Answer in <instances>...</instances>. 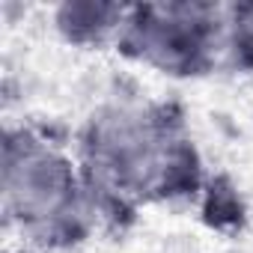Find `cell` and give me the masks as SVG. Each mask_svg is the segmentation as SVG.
I'll return each mask as SVG.
<instances>
[{
  "mask_svg": "<svg viewBox=\"0 0 253 253\" xmlns=\"http://www.w3.org/2000/svg\"><path fill=\"white\" fill-rule=\"evenodd\" d=\"M3 253H39V250H30V247H24V244H9Z\"/></svg>",
  "mask_w": 253,
  "mask_h": 253,
  "instance_id": "6",
  "label": "cell"
},
{
  "mask_svg": "<svg viewBox=\"0 0 253 253\" xmlns=\"http://www.w3.org/2000/svg\"><path fill=\"white\" fill-rule=\"evenodd\" d=\"M223 69L241 75L253 72V3H226Z\"/></svg>",
  "mask_w": 253,
  "mask_h": 253,
  "instance_id": "5",
  "label": "cell"
},
{
  "mask_svg": "<svg viewBox=\"0 0 253 253\" xmlns=\"http://www.w3.org/2000/svg\"><path fill=\"white\" fill-rule=\"evenodd\" d=\"M197 211L200 220L211 229V232H238L247 223V200L238 188V182L226 173H211L200 200H197Z\"/></svg>",
  "mask_w": 253,
  "mask_h": 253,
  "instance_id": "4",
  "label": "cell"
},
{
  "mask_svg": "<svg viewBox=\"0 0 253 253\" xmlns=\"http://www.w3.org/2000/svg\"><path fill=\"white\" fill-rule=\"evenodd\" d=\"M0 173L3 220L18 244L39 253H78L101 229L75 146L39 125H6Z\"/></svg>",
  "mask_w": 253,
  "mask_h": 253,
  "instance_id": "1",
  "label": "cell"
},
{
  "mask_svg": "<svg viewBox=\"0 0 253 253\" xmlns=\"http://www.w3.org/2000/svg\"><path fill=\"white\" fill-rule=\"evenodd\" d=\"M226 3H128L116 54L167 81H200L223 69Z\"/></svg>",
  "mask_w": 253,
  "mask_h": 253,
  "instance_id": "2",
  "label": "cell"
},
{
  "mask_svg": "<svg viewBox=\"0 0 253 253\" xmlns=\"http://www.w3.org/2000/svg\"><path fill=\"white\" fill-rule=\"evenodd\" d=\"M128 3L113 0H63L48 9V27L72 51H116Z\"/></svg>",
  "mask_w": 253,
  "mask_h": 253,
  "instance_id": "3",
  "label": "cell"
}]
</instances>
